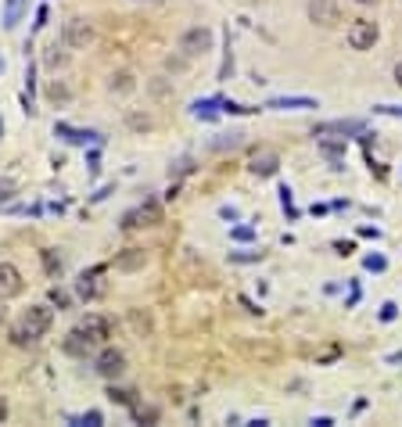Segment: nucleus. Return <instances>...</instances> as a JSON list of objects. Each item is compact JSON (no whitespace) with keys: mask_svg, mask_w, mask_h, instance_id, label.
<instances>
[{"mask_svg":"<svg viewBox=\"0 0 402 427\" xmlns=\"http://www.w3.org/2000/svg\"><path fill=\"white\" fill-rule=\"evenodd\" d=\"M51 301L58 305V309H69V294L61 291V287H51Z\"/></svg>","mask_w":402,"mask_h":427,"instance_id":"obj_23","label":"nucleus"},{"mask_svg":"<svg viewBox=\"0 0 402 427\" xmlns=\"http://www.w3.org/2000/svg\"><path fill=\"white\" fill-rule=\"evenodd\" d=\"M137 219H140V226H159V223H162V205L154 201V198H147V201L137 208Z\"/></svg>","mask_w":402,"mask_h":427,"instance_id":"obj_13","label":"nucleus"},{"mask_svg":"<svg viewBox=\"0 0 402 427\" xmlns=\"http://www.w3.org/2000/svg\"><path fill=\"white\" fill-rule=\"evenodd\" d=\"M0 133H4V122H0Z\"/></svg>","mask_w":402,"mask_h":427,"instance_id":"obj_44","label":"nucleus"},{"mask_svg":"<svg viewBox=\"0 0 402 427\" xmlns=\"http://www.w3.org/2000/svg\"><path fill=\"white\" fill-rule=\"evenodd\" d=\"M223 111H230V115H248V111H255V108H248V104H237V101H223Z\"/></svg>","mask_w":402,"mask_h":427,"instance_id":"obj_24","label":"nucleus"},{"mask_svg":"<svg viewBox=\"0 0 402 427\" xmlns=\"http://www.w3.org/2000/svg\"><path fill=\"white\" fill-rule=\"evenodd\" d=\"M230 259H234V262H255V259H262V252H259V255H255V252H234Z\"/></svg>","mask_w":402,"mask_h":427,"instance_id":"obj_30","label":"nucleus"},{"mask_svg":"<svg viewBox=\"0 0 402 427\" xmlns=\"http://www.w3.org/2000/svg\"><path fill=\"white\" fill-rule=\"evenodd\" d=\"M94 370L105 377V381H115L126 374V355H122L119 348H101V355L94 359Z\"/></svg>","mask_w":402,"mask_h":427,"instance_id":"obj_3","label":"nucleus"},{"mask_svg":"<svg viewBox=\"0 0 402 427\" xmlns=\"http://www.w3.org/2000/svg\"><path fill=\"white\" fill-rule=\"evenodd\" d=\"M90 40H94V25H90L86 18H69L65 22V43L69 47H86Z\"/></svg>","mask_w":402,"mask_h":427,"instance_id":"obj_8","label":"nucleus"},{"mask_svg":"<svg viewBox=\"0 0 402 427\" xmlns=\"http://www.w3.org/2000/svg\"><path fill=\"white\" fill-rule=\"evenodd\" d=\"M334 248H337V252H342V255H349V252H356V244H352V240H337V244H334Z\"/></svg>","mask_w":402,"mask_h":427,"instance_id":"obj_32","label":"nucleus"},{"mask_svg":"<svg viewBox=\"0 0 402 427\" xmlns=\"http://www.w3.org/2000/svg\"><path fill=\"white\" fill-rule=\"evenodd\" d=\"M8 194H11V187H0V201H4Z\"/></svg>","mask_w":402,"mask_h":427,"instance_id":"obj_41","label":"nucleus"},{"mask_svg":"<svg viewBox=\"0 0 402 427\" xmlns=\"http://www.w3.org/2000/svg\"><path fill=\"white\" fill-rule=\"evenodd\" d=\"M4 420H8V399L0 395V423H4Z\"/></svg>","mask_w":402,"mask_h":427,"instance_id":"obj_37","label":"nucleus"},{"mask_svg":"<svg viewBox=\"0 0 402 427\" xmlns=\"http://www.w3.org/2000/svg\"><path fill=\"white\" fill-rule=\"evenodd\" d=\"M220 216H223V219H237V208L227 205V208H220Z\"/></svg>","mask_w":402,"mask_h":427,"instance_id":"obj_35","label":"nucleus"},{"mask_svg":"<svg viewBox=\"0 0 402 427\" xmlns=\"http://www.w3.org/2000/svg\"><path fill=\"white\" fill-rule=\"evenodd\" d=\"M8 327V309H4V301H0V330Z\"/></svg>","mask_w":402,"mask_h":427,"instance_id":"obj_39","label":"nucleus"},{"mask_svg":"<svg viewBox=\"0 0 402 427\" xmlns=\"http://www.w3.org/2000/svg\"><path fill=\"white\" fill-rule=\"evenodd\" d=\"M43 25H47V8L36 11V29H43Z\"/></svg>","mask_w":402,"mask_h":427,"instance_id":"obj_36","label":"nucleus"},{"mask_svg":"<svg viewBox=\"0 0 402 427\" xmlns=\"http://www.w3.org/2000/svg\"><path fill=\"white\" fill-rule=\"evenodd\" d=\"M215 104H220V101H198L194 104V115L198 118H215Z\"/></svg>","mask_w":402,"mask_h":427,"instance_id":"obj_21","label":"nucleus"},{"mask_svg":"<svg viewBox=\"0 0 402 427\" xmlns=\"http://www.w3.org/2000/svg\"><path fill=\"white\" fill-rule=\"evenodd\" d=\"M395 83L402 86V61H398V65H395Z\"/></svg>","mask_w":402,"mask_h":427,"instance_id":"obj_40","label":"nucleus"},{"mask_svg":"<svg viewBox=\"0 0 402 427\" xmlns=\"http://www.w3.org/2000/svg\"><path fill=\"white\" fill-rule=\"evenodd\" d=\"M105 273V266H94L90 273H83V277L76 280V291H79V298H86V301H94V298H101L105 294V284L98 280Z\"/></svg>","mask_w":402,"mask_h":427,"instance_id":"obj_9","label":"nucleus"},{"mask_svg":"<svg viewBox=\"0 0 402 427\" xmlns=\"http://www.w3.org/2000/svg\"><path fill=\"white\" fill-rule=\"evenodd\" d=\"M108 90H112V94H130V90H137L133 72H115V76H112V83H108Z\"/></svg>","mask_w":402,"mask_h":427,"instance_id":"obj_16","label":"nucleus"},{"mask_svg":"<svg viewBox=\"0 0 402 427\" xmlns=\"http://www.w3.org/2000/svg\"><path fill=\"white\" fill-rule=\"evenodd\" d=\"M363 266H366L370 273H381L388 262H384V255H366V259H363Z\"/></svg>","mask_w":402,"mask_h":427,"instance_id":"obj_22","label":"nucleus"},{"mask_svg":"<svg viewBox=\"0 0 402 427\" xmlns=\"http://www.w3.org/2000/svg\"><path fill=\"white\" fill-rule=\"evenodd\" d=\"M61 348H65V355H76V359H86V355H90V352H94L98 345H94V341H90V338H86V334H83V330L76 327V330H69V334H65V341H61Z\"/></svg>","mask_w":402,"mask_h":427,"instance_id":"obj_10","label":"nucleus"},{"mask_svg":"<svg viewBox=\"0 0 402 427\" xmlns=\"http://www.w3.org/2000/svg\"><path fill=\"white\" fill-rule=\"evenodd\" d=\"M101 420H105V416H101L98 409H90V413H83V416H79V423H86V427H98Z\"/></svg>","mask_w":402,"mask_h":427,"instance_id":"obj_28","label":"nucleus"},{"mask_svg":"<svg viewBox=\"0 0 402 427\" xmlns=\"http://www.w3.org/2000/svg\"><path fill=\"white\" fill-rule=\"evenodd\" d=\"M212 43H215V33H212V29L194 25V29H187V33L180 36V54H183V57H205V54L212 50Z\"/></svg>","mask_w":402,"mask_h":427,"instance_id":"obj_2","label":"nucleus"},{"mask_svg":"<svg viewBox=\"0 0 402 427\" xmlns=\"http://www.w3.org/2000/svg\"><path fill=\"white\" fill-rule=\"evenodd\" d=\"M51 323H54V309H51V305H29V309L22 313V323L11 330V341L15 345H33V341H40L43 334L51 330Z\"/></svg>","mask_w":402,"mask_h":427,"instance_id":"obj_1","label":"nucleus"},{"mask_svg":"<svg viewBox=\"0 0 402 427\" xmlns=\"http://www.w3.org/2000/svg\"><path fill=\"white\" fill-rule=\"evenodd\" d=\"M356 4H374V0H356Z\"/></svg>","mask_w":402,"mask_h":427,"instance_id":"obj_42","label":"nucleus"},{"mask_svg":"<svg viewBox=\"0 0 402 427\" xmlns=\"http://www.w3.org/2000/svg\"><path fill=\"white\" fill-rule=\"evenodd\" d=\"M266 108H320V101H313V97H273Z\"/></svg>","mask_w":402,"mask_h":427,"instance_id":"obj_17","label":"nucleus"},{"mask_svg":"<svg viewBox=\"0 0 402 427\" xmlns=\"http://www.w3.org/2000/svg\"><path fill=\"white\" fill-rule=\"evenodd\" d=\"M234 237H237V240H252V230H244V226H237V230H234Z\"/></svg>","mask_w":402,"mask_h":427,"instance_id":"obj_34","label":"nucleus"},{"mask_svg":"<svg viewBox=\"0 0 402 427\" xmlns=\"http://www.w3.org/2000/svg\"><path fill=\"white\" fill-rule=\"evenodd\" d=\"M377 111H384V115H402V108H395V104H377Z\"/></svg>","mask_w":402,"mask_h":427,"instance_id":"obj_33","label":"nucleus"},{"mask_svg":"<svg viewBox=\"0 0 402 427\" xmlns=\"http://www.w3.org/2000/svg\"><path fill=\"white\" fill-rule=\"evenodd\" d=\"M327 133H363V122H323V126H316V137H327Z\"/></svg>","mask_w":402,"mask_h":427,"instance_id":"obj_14","label":"nucleus"},{"mask_svg":"<svg viewBox=\"0 0 402 427\" xmlns=\"http://www.w3.org/2000/svg\"><path fill=\"white\" fill-rule=\"evenodd\" d=\"M309 22H316L323 29H334V25H342V8L334 4V0H309Z\"/></svg>","mask_w":402,"mask_h":427,"instance_id":"obj_4","label":"nucleus"},{"mask_svg":"<svg viewBox=\"0 0 402 427\" xmlns=\"http://www.w3.org/2000/svg\"><path fill=\"white\" fill-rule=\"evenodd\" d=\"M79 330H83L94 345H105V341L112 338V320L101 316V313H86V316L79 320Z\"/></svg>","mask_w":402,"mask_h":427,"instance_id":"obj_6","label":"nucleus"},{"mask_svg":"<svg viewBox=\"0 0 402 427\" xmlns=\"http://www.w3.org/2000/svg\"><path fill=\"white\" fill-rule=\"evenodd\" d=\"M320 151H323L327 158H334V162H337V158L345 155V140H320Z\"/></svg>","mask_w":402,"mask_h":427,"instance_id":"obj_18","label":"nucleus"},{"mask_svg":"<svg viewBox=\"0 0 402 427\" xmlns=\"http://www.w3.org/2000/svg\"><path fill=\"white\" fill-rule=\"evenodd\" d=\"M58 137H65L69 144H86V140H101L98 133H90V130H72V126H54Z\"/></svg>","mask_w":402,"mask_h":427,"instance_id":"obj_15","label":"nucleus"},{"mask_svg":"<svg viewBox=\"0 0 402 427\" xmlns=\"http://www.w3.org/2000/svg\"><path fill=\"white\" fill-rule=\"evenodd\" d=\"M43 266H47L51 277H54V273H61V259H54V252H43Z\"/></svg>","mask_w":402,"mask_h":427,"instance_id":"obj_25","label":"nucleus"},{"mask_svg":"<svg viewBox=\"0 0 402 427\" xmlns=\"http://www.w3.org/2000/svg\"><path fill=\"white\" fill-rule=\"evenodd\" d=\"M313 423H316V427H334V420H330V416H316Z\"/></svg>","mask_w":402,"mask_h":427,"instance_id":"obj_38","label":"nucleus"},{"mask_svg":"<svg viewBox=\"0 0 402 427\" xmlns=\"http://www.w3.org/2000/svg\"><path fill=\"white\" fill-rule=\"evenodd\" d=\"M126 122H130L133 130H151V118H147V115H130Z\"/></svg>","mask_w":402,"mask_h":427,"instance_id":"obj_26","label":"nucleus"},{"mask_svg":"<svg viewBox=\"0 0 402 427\" xmlns=\"http://www.w3.org/2000/svg\"><path fill=\"white\" fill-rule=\"evenodd\" d=\"M51 97H54V101H69V90L54 83V86H51Z\"/></svg>","mask_w":402,"mask_h":427,"instance_id":"obj_31","label":"nucleus"},{"mask_svg":"<svg viewBox=\"0 0 402 427\" xmlns=\"http://www.w3.org/2000/svg\"><path fill=\"white\" fill-rule=\"evenodd\" d=\"M18 15H22V0H8V15H4V25L15 29L18 25Z\"/></svg>","mask_w":402,"mask_h":427,"instance_id":"obj_20","label":"nucleus"},{"mask_svg":"<svg viewBox=\"0 0 402 427\" xmlns=\"http://www.w3.org/2000/svg\"><path fill=\"white\" fill-rule=\"evenodd\" d=\"M395 316H398V305H395V301H384V305H381V320L388 323V320H395Z\"/></svg>","mask_w":402,"mask_h":427,"instance_id":"obj_27","label":"nucleus"},{"mask_svg":"<svg viewBox=\"0 0 402 427\" xmlns=\"http://www.w3.org/2000/svg\"><path fill=\"white\" fill-rule=\"evenodd\" d=\"M108 399L119 406H133V391L130 388H108Z\"/></svg>","mask_w":402,"mask_h":427,"instance_id":"obj_19","label":"nucleus"},{"mask_svg":"<svg viewBox=\"0 0 402 427\" xmlns=\"http://www.w3.org/2000/svg\"><path fill=\"white\" fill-rule=\"evenodd\" d=\"M374 43H377V25L366 22V18H356L349 25V47L352 50H374Z\"/></svg>","mask_w":402,"mask_h":427,"instance_id":"obj_5","label":"nucleus"},{"mask_svg":"<svg viewBox=\"0 0 402 427\" xmlns=\"http://www.w3.org/2000/svg\"><path fill=\"white\" fill-rule=\"evenodd\" d=\"M112 266H115L119 273H137V269L147 266V252H144V248H126V252H119V255H115Z\"/></svg>","mask_w":402,"mask_h":427,"instance_id":"obj_11","label":"nucleus"},{"mask_svg":"<svg viewBox=\"0 0 402 427\" xmlns=\"http://www.w3.org/2000/svg\"><path fill=\"white\" fill-rule=\"evenodd\" d=\"M137 226H140V219H137V208H133V212L122 216V230H137Z\"/></svg>","mask_w":402,"mask_h":427,"instance_id":"obj_29","label":"nucleus"},{"mask_svg":"<svg viewBox=\"0 0 402 427\" xmlns=\"http://www.w3.org/2000/svg\"><path fill=\"white\" fill-rule=\"evenodd\" d=\"M22 294V273L15 262H0V301Z\"/></svg>","mask_w":402,"mask_h":427,"instance_id":"obj_7","label":"nucleus"},{"mask_svg":"<svg viewBox=\"0 0 402 427\" xmlns=\"http://www.w3.org/2000/svg\"><path fill=\"white\" fill-rule=\"evenodd\" d=\"M0 72H4V57H0Z\"/></svg>","mask_w":402,"mask_h":427,"instance_id":"obj_43","label":"nucleus"},{"mask_svg":"<svg viewBox=\"0 0 402 427\" xmlns=\"http://www.w3.org/2000/svg\"><path fill=\"white\" fill-rule=\"evenodd\" d=\"M255 176H273L276 169H281V155L276 151H269V147H262V151H255L252 155V165H248Z\"/></svg>","mask_w":402,"mask_h":427,"instance_id":"obj_12","label":"nucleus"}]
</instances>
